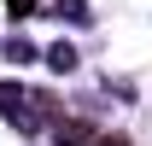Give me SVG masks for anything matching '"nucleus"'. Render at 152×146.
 I'll return each instance as SVG.
<instances>
[{"label":"nucleus","mask_w":152,"mask_h":146,"mask_svg":"<svg viewBox=\"0 0 152 146\" xmlns=\"http://www.w3.org/2000/svg\"><path fill=\"white\" fill-rule=\"evenodd\" d=\"M53 140H58V146H88V140H94V128H88V123H58Z\"/></svg>","instance_id":"nucleus-1"},{"label":"nucleus","mask_w":152,"mask_h":146,"mask_svg":"<svg viewBox=\"0 0 152 146\" xmlns=\"http://www.w3.org/2000/svg\"><path fill=\"white\" fill-rule=\"evenodd\" d=\"M88 146H123V140H117V134H94Z\"/></svg>","instance_id":"nucleus-2"}]
</instances>
